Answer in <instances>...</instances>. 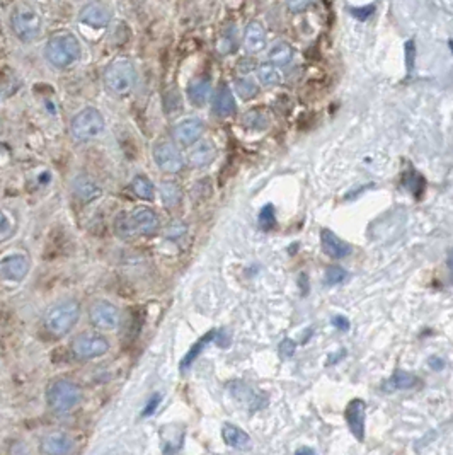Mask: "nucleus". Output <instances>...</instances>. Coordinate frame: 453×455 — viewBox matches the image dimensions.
Here are the masks:
<instances>
[{"instance_id":"16","label":"nucleus","mask_w":453,"mask_h":455,"mask_svg":"<svg viewBox=\"0 0 453 455\" xmlns=\"http://www.w3.org/2000/svg\"><path fill=\"white\" fill-rule=\"evenodd\" d=\"M131 225H134L135 234L142 235H154L159 230V217L147 206L136 209L130 214Z\"/></svg>"},{"instance_id":"41","label":"nucleus","mask_w":453,"mask_h":455,"mask_svg":"<svg viewBox=\"0 0 453 455\" xmlns=\"http://www.w3.org/2000/svg\"><path fill=\"white\" fill-rule=\"evenodd\" d=\"M256 69V62L251 60V58H245V60H242L239 64V70L242 74H249L252 72V70Z\"/></svg>"},{"instance_id":"35","label":"nucleus","mask_w":453,"mask_h":455,"mask_svg":"<svg viewBox=\"0 0 453 455\" xmlns=\"http://www.w3.org/2000/svg\"><path fill=\"white\" fill-rule=\"evenodd\" d=\"M13 230L14 227H13V222H10V218L7 217L6 211L0 210V241L9 237V235L13 234Z\"/></svg>"},{"instance_id":"31","label":"nucleus","mask_w":453,"mask_h":455,"mask_svg":"<svg viewBox=\"0 0 453 455\" xmlns=\"http://www.w3.org/2000/svg\"><path fill=\"white\" fill-rule=\"evenodd\" d=\"M242 123L247 128H251V130H264L269 125V118L263 111H259V109H252V111L245 113Z\"/></svg>"},{"instance_id":"13","label":"nucleus","mask_w":453,"mask_h":455,"mask_svg":"<svg viewBox=\"0 0 453 455\" xmlns=\"http://www.w3.org/2000/svg\"><path fill=\"white\" fill-rule=\"evenodd\" d=\"M29 273V260L24 254H10L0 260V276L7 281H21Z\"/></svg>"},{"instance_id":"30","label":"nucleus","mask_w":453,"mask_h":455,"mask_svg":"<svg viewBox=\"0 0 453 455\" xmlns=\"http://www.w3.org/2000/svg\"><path fill=\"white\" fill-rule=\"evenodd\" d=\"M236 91L242 97V99L249 101V99H254V97L259 94V85H257L252 78L242 77V78H237L236 80Z\"/></svg>"},{"instance_id":"42","label":"nucleus","mask_w":453,"mask_h":455,"mask_svg":"<svg viewBox=\"0 0 453 455\" xmlns=\"http://www.w3.org/2000/svg\"><path fill=\"white\" fill-rule=\"evenodd\" d=\"M295 455H319L315 452L314 449H310V447H300L299 450H296Z\"/></svg>"},{"instance_id":"20","label":"nucleus","mask_w":453,"mask_h":455,"mask_svg":"<svg viewBox=\"0 0 453 455\" xmlns=\"http://www.w3.org/2000/svg\"><path fill=\"white\" fill-rule=\"evenodd\" d=\"M244 46L249 53L263 52L264 46H266V31L261 22L251 21L245 27Z\"/></svg>"},{"instance_id":"8","label":"nucleus","mask_w":453,"mask_h":455,"mask_svg":"<svg viewBox=\"0 0 453 455\" xmlns=\"http://www.w3.org/2000/svg\"><path fill=\"white\" fill-rule=\"evenodd\" d=\"M152 155H154V160L159 169L167 172V174H175V172H179L185 167V159H182L181 152L171 142L155 144Z\"/></svg>"},{"instance_id":"40","label":"nucleus","mask_w":453,"mask_h":455,"mask_svg":"<svg viewBox=\"0 0 453 455\" xmlns=\"http://www.w3.org/2000/svg\"><path fill=\"white\" fill-rule=\"evenodd\" d=\"M185 230H186V227L185 225H181V223H175V225L171 227V229H167V235H169V237H181L182 234H185Z\"/></svg>"},{"instance_id":"39","label":"nucleus","mask_w":453,"mask_h":455,"mask_svg":"<svg viewBox=\"0 0 453 455\" xmlns=\"http://www.w3.org/2000/svg\"><path fill=\"white\" fill-rule=\"evenodd\" d=\"M331 324H333L338 331H347V329H350V321H347L345 316H334L333 319H331Z\"/></svg>"},{"instance_id":"1","label":"nucleus","mask_w":453,"mask_h":455,"mask_svg":"<svg viewBox=\"0 0 453 455\" xmlns=\"http://www.w3.org/2000/svg\"><path fill=\"white\" fill-rule=\"evenodd\" d=\"M82 48L79 39L72 33H58L46 43L45 57L55 69H67L80 58Z\"/></svg>"},{"instance_id":"6","label":"nucleus","mask_w":453,"mask_h":455,"mask_svg":"<svg viewBox=\"0 0 453 455\" xmlns=\"http://www.w3.org/2000/svg\"><path fill=\"white\" fill-rule=\"evenodd\" d=\"M41 18L33 7L29 6H17L10 14V27L13 33L21 41L29 43L34 41L41 33Z\"/></svg>"},{"instance_id":"18","label":"nucleus","mask_w":453,"mask_h":455,"mask_svg":"<svg viewBox=\"0 0 453 455\" xmlns=\"http://www.w3.org/2000/svg\"><path fill=\"white\" fill-rule=\"evenodd\" d=\"M212 108L213 113L220 118H229L236 113L237 109V103H236V96L233 92L230 91L229 85H220L215 92L213 99H212Z\"/></svg>"},{"instance_id":"33","label":"nucleus","mask_w":453,"mask_h":455,"mask_svg":"<svg viewBox=\"0 0 453 455\" xmlns=\"http://www.w3.org/2000/svg\"><path fill=\"white\" fill-rule=\"evenodd\" d=\"M346 276H347V273L345 268H341V266H331V268L326 270L324 281H326V285L334 286V285L343 284V281L346 280Z\"/></svg>"},{"instance_id":"36","label":"nucleus","mask_w":453,"mask_h":455,"mask_svg":"<svg viewBox=\"0 0 453 455\" xmlns=\"http://www.w3.org/2000/svg\"><path fill=\"white\" fill-rule=\"evenodd\" d=\"M295 350H296V343L294 340H288V338L281 341L280 346H278V351H280L281 358H283V360L292 358V356H294Z\"/></svg>"},{"instance_id":"21","label":"nucleus","mask_w":453,"mask_h":455,"mask_svg":"<svg viewBox=\"0 0 453 455\" xmlns=\"http://www.w3.org/2000/svg\"><path fill=\"white\" fill-rule=\"evenodd\" d=\"M421 379L416 377V375L409 374L405 370H397L394 372L392 377H390L387 382L382 386V391L384 392H397V391H411L416 389V387L421 386Z\"/></svg>"},{"instance_id":"11","label":"nucleus","mask_w":453,"mask_h":455,"mask_svg":"<svg viewBox=\"0 0 453 455\" xmlns=\"http://www.w3.org/2000/svg\"><path fill=\"white\" fill-rule=\"evenodd\" d=\"M345 419L347 428L354 435L357 440H365V419H366V404L363 399H353L345 410Z\"/></svg>"},{"instance_id":"9","label":"nucleus","mask_w":453,"mask_h":455,"mask_svg":"<svg viewBox=\"0 0 453 455\" xmlns=\"http://www.w3.org/2000/svg\"><path fill=\"white\" fill-rule=\"evenodd\" d=\"M203 132H205V123L196 116H187L185 120L179 121L174 127L173 136L179 145H193L201 139Z\"/></svg>"},{"instance_id":"27","label":"nucleus","mask_w":453,"mask_h":455,"mask_svg":"<svg viewBox=\"0 0 453 455\" xmlns=\"http://www.w3.org/2000/svg\"><path fill=\"white\" fill-rule=\"evenodd\" d=\"M159 191H160V198H162V203L167 206V209H174V206H178L179 203H181V198H182L181 188H179L174 181H164L160 184Z\"/></svg>"},{"instance_id":"7","label":"nucleus","mask_w":453,"mask_h":455,"mask_svg":"<svg viewBox=\"0 0 453 455\" xmlns=\"http://www.w3.org/2000/svg\"><path fill=\"white\" fill-rule=\"evenodd\" d=\"M72 351L77 358L82 360L97 358L109 351V341L96 332H84L72 341Z\"/></svg>"},{"instance_id":"43","label":"nucleus","mask_w":453,"mask_h":455,"mask_svg":"<svg viewBox=\"0 0 453 455\" xmlns=\"http://www.w3.org/2000/svg\"><path fill=\"white\" fill-rule=\"evenodd\" d=\"M429 367L431 368H435V370H441V368L445 367V363L441 362L440 358H435V356H433L431 360H429Z\"/></svg>"},{"instance_id":"17","label":"nucleus","mask_w":453,"mask_h":455,"mask_svg":"<svg viewBox=\"0 0 453 455\" xmlns=\"http://www.w3.org/2000/svg\"><path fill=\"white\" fill-rule=\"evenodd\" d=\"M320 244H322L324 253L333 260H343L351 254V246L329 229H322V232H320Z\"/></svg>"},{"instance_id":"24","label":"nucleus","mask_w":453,"mask_h":455,"mask_svg":"<svg viewBox=\"0 0 453 455\" xmlns=\"http://www.w3.org/2000/svg\"><path fill=\"white\" fill-rule=\"evenodd\" d=\"M217 329H212V331H208L206 332V335H203L200 340L196 341V343L193 344V346L189 348V351L186 353L185 355V358L181 360V363H179V370L182 372V374H185V372H187L191 368V365H193L194 362H196V358L198 356L201 355V351L205 350L206 346H208L210 343H213L215 338H217Z\"/></svg>"},{"instance_id":"32","label":"nucleus","mask_w":453,"mask_h":455,"mask_svg":"<svg viewBox=\"0 0 453 455\" xmlns=\"http://www.w3.org/2000/svg\"><path fill=\"white\" fill-rule=\"evenodd\" d=\"M115 229H116V234H118L120 237H123V239H130V237H134V235H135L134 225H131L130 215H128V214H121L120 217L116 218Z\"/></svg>"},{"instance_id":"10","label":"nucleus","mask_w":453,"mask_h":455,"mask_svg":"<svg viewBox=\"0 0 453 455\" xmlns=\"http://www.w3.org/2000/svg\"><path fill=\"white\" fill-rule=\"evenodd\" d=\"M89 316H91V323L104 331L116 329L120 326V311L106 300L96 302L91 307Z\"/></svg>"},{"instance_id":"14","label":"nucleus","mask_w":453,"mask_h":455,"mask_svg":"<svg viewBox=\"0 0 453 455\" xmlns=\"http://www.w3.org/2000/svg\"><path fill=\"white\" fill-rule=\"evenodd\" d=\"M76 449V442L72 437L62 431L46 435L41 442V452L45 455H70Z\"/></svg>"},{"instance_id":"38","label":"nucleus","mask_w":453,"mask_h":455,"mask_svg":"<svg viewBox=\"0 0 453 455\" xmlns=\"http://www.w3.org/2000/svg\"><path fill=\"white\" fill-rule=\"evenodd\" d=\"M310 4L312 0H287V6L292 13H303Z\"/></svg>"},{"instance_id":"22","label":"nucleus","mask_w":453,"mask_h":455,"mask_svg":"<svg viewBox=\"0 0 453 455\" xmlns=\"http://www.w3.org/2000/svg\"><path fill=\"white\" fill-rule=\"evenodd\" d=\"M72 188H73V193H76L77 198L84 203L92 202V200L99 198L101 196L99 184L94 181L91 176H85V174L77 176V178L73 179Z\"/></svg>"},{"instance_id":"15","label":"nucleus","mask_w":453,"mask_h":455,"mask_svg":"<svg viewBox=\"0 0 453 455\" xmlns=\"http://www.w3.org/2000/svg\"><path fill=\"white\" fill-rule=\"evenodd\" d=\"M217 157V148L210 140H198L193 144L191 150L187 152V162L194 169H201V167L210 166Z\"/></svg>"},{"instance_id":"34","label":"nucleus","mask_w":453,"mask_h":455,"mask_svg":"<svg viewBox=\"0 0 453 455\" xmlns=\"http://www.w3.org/2000/svg\"><path fill=\"white\" fill-rule=\"evenodd\" d=\"M275 225H276L275 206L266 205L259 214V227L263 230H271V229H275Z\"/></svg>"},{"instance_id":"26","label":"nucleus","mask_w":453,"mask_h":455,"mask_svg":"<svg viewBox=\"0 0 453 455\" xmlns=\"http://www.w3.org/2000/svg\"><path fill=\"white\" fill-rule=\"evenodd\" d=\"M268 57H269V62H271V65L275 66L288 65L292 62V58H294V50H292V46L287 45V43L278 41L269 48Z\"/></svg>"},{"instance_id":"28","label":"nucleus","mask_w":453,"mask_h":455,"mask_svg":"<svg viewBox=\"0 0 453 455\" xmlns=\"http://www.w3.org/2000/svg\"><path fill=\"white\" fill-rule=\"evenodd\" d=\"M257 77H259L261 84L268 85V88H271V85H278L281 84V80H283L280 70L271 64H264L257 66Z\"/></svg>"},{"instance_id":"12","label":"nucleus","mask_w":453,"mask_h":455,"mask_svg":"<svg viewBox=\"0 0 453 455\" xmlns=\"http://www.w3.org/2000/svg\"><path fill=\"white\" fill-rule=\"evenodd\" d=\"M79 21L82 24L94 27V29H103L111 22V10H109L106 4L91 2L80 9Z\"/></svg>"},{"instance_id":"23","label":"nucleus","mask_w":453,"mask_h":455,"mask_svg":"<svg viewBox=\"0 0 453 455\" xmlns=\"http://www.w3.org/2000/svg\"><path fill=\"white\" fill-rule=\"evenodd\" d=\"M210 91H212V80L210 77L200 76L189 82L187 85V97H189L193 106H203L210 99Z\"/></svg>"},{"instance_id":"4","label":"nucleus","mask_w":453,"mask_h":455,"mask_svg":"<svg viewBox=\"0 0 453 455\" xmlns=\"http://www.w3.org/2000/svg\"><path fill=\"white\" fill-rule=\"evenodd\" d=\"M80 316V307L76 300H65L53 305L45 317V326L53 336H65Z\"/></svg>"},{"instance_id":"2","label":"nucleus","mask_w":453,"mask_h":455,"mask_svg":"<svg viewBox=\"0 0 453 455\" xmlns=\"http://www.w3.org/2000/svg\"><path fill=\"white\" fill-rule=\"evenodd\" d=\"M136 80H138V76H136L135 66L128 60L113 62L104 72L106 89L118 97L130 96L136 88Z\"/></svg>"},{"instance_id":"25","label":"nucleus","mask_w":453,"mask_h":455,"mask_svg":"<svg viewBox=\"0 0 453 455\" xmlns=\"http://www.w3.org/2000/svg\"><path fill=\"white\" fill-rule=\"evenodd\" d=\"M222 438L226 445L233 447V449H247L251 445V437L239 426H233L230 423H226L222 428Z\"/></svg>"},{"instance_id":"29","label":"nucleus","mask_w":453,"mask_h":455,"mask_svg":"<svg viewBox=\"0 0 453 455\" xmlns=\"http://www.w3.org/2000/svg\"><path fill=\"white\" fill-rule=\"evenodd\" d=\"M131 191L142 200H152L155 195L154 184L145 176H135L134 181H131Z\"/></svg>"},{"instance_id":"37","label":"nucleus","mask_w":453,"mask_h":455,"mask_svg":"<svg viewBox=\"0 0 453 455\" xmlns=\"http://www.w3.org/2000/svg\"><path fill=\"white\" fill-rule=\"evenodd\" d=\"M160 401H162V396H160L159 392H157V394L152 396V398L148 399L147 406L143 407L142 416H143V418H148V416H152V414H155V411H157V407L160 406Z\"/></svg>"},{"instance_id":"5","label":"nucleus","mask_w":453,"mask_h":455,"mask_svg":"<svg viewBox=\"0 0 453 455\" xmlns=\"http://www.w3.org/2000/svg\"><path fill=\"white\" fill-rule=\"evenodd\" d=\"M70 132L77 142H91L104 132V116L96 108H85L73 116Z\"/></svg>"},{"instance_id":"3","label":"nucleus","mask_w":453,"mask_h":455,"mask_svg":"<svg viewBox=\"0 0 453 455\" xmlns=\"http://www.w3.org/2000/svg\"><path fill=\"white\" fill-rule=\"evenodd\" d=\"M46 401L57 413H69L82 401V391L76 382L67 379L55 380L46 391Z\"/></svg>"},{"instance_id":"19","label":"nucleus","mask_w":453,"mask_h":455,"mask_svg":"<svg viewBox=\"0 0 453 455\" xmlns=\"http://www.w3.org/2000/svg\"><path fill=\"white\" fill-rule=\"evenodd\" d=\"M229 391H230V394L237 399V401L245 404V406H247L251 411H256V410H259V407H263V404H264L263 398H261L257 392H254L252 387H249L247 384L232 382V384H229Z\"/></svg>"}]
</instances>
